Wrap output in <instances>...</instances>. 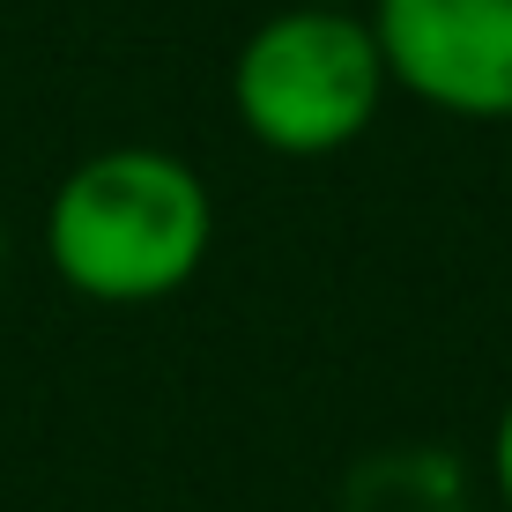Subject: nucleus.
I'll return each mask as SVG.
<instances>
[{"label": "nucleus", "mask_w": 512, "mask_h": 512, "mask_svg": "<svg viewBox=\"0 0 512 512\" xmlns=\"http://www.w3.org/2000/svg\"><path fill=\"white\" fill-rule=\"evenodd\" d=\"M334 8H364V0H334Z\"/></svg>", "instance_id": "obj_6"}, {"label": "nucleus", "mask_w": 512, "mask_h": 512, "mask_svg": "<svg viewBox=\"0 0 512 512\" xmlns=\"http://www.w3.org/2000/svg\"><path fill=\"white\" fill-rule=\"evenodd\" d=\"M216 193L179 149L112 141L60 171L45 193V268L82 305L141 312L208 268Z\"/></svg>", "instance_id": "obj_1"}, {"label": "nucleus", "mask_w": 512, "mask_h": 512, "mask_svg": "<svg viewBox=\"0 0 512 512\" xmlns=\"http://www.w3.org/2000/svg\"><path fill=\"white\" fill-rule=\"evenodd\" d=\"M505 134H512V127H505ZM505 171H512V141H505Z\"/></svg>", "instance_id": "obj_5"}, {"label": "nucleus", "mask_w": 512, "mask_h": 512, "mask_svg": "<svg viewBox=\"0 0 512 512\" xmlns=\"http://www.w3.org/2000/svg\"><path fill=\"white\" fill-rule=\"evenodd\" d=\"M490 490H498V505L512 512V401L498 409V423H490Z\"/></svg>", "instance_id": "obj_4"}, {"label": "nucleus", "mask_w": 512, "mask_h": 512, "mask_svg": "<svg viewBox=\"0 0 512 512\" xmlns=\"http://www.w3.org/2000/svg\"><path fill=\"white\" fill-rule=\"evenodd\" d=\"M409 104L468 127H512V0H364Z\"/></svg>", "instance_id": "obj_3"}, {"label": "nucleus", "mask_w": 512, "mask_h": 512, "mask_svg": "<svg viewBox=\"0 0 512 512\" xmlns=\"http://www.w3.org/2000/svg\"><path fill=\"white\" fill-rule=\"evenodd\" d=\"M379 38L364 8L282 0L231 52V112L268 156H342L386 112Z\"/></svg>", "instance_id": "obj_2"}]
</instances>
